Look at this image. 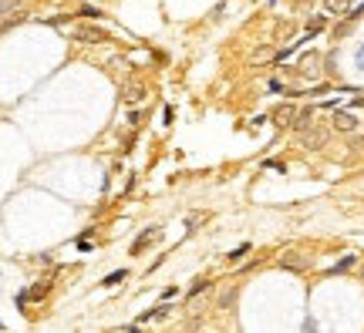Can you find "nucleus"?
<instances>
[{"mask_svg": "<svg viewBox=\"0 0 364 333\" xmlns=\"http://www.w3.org/2000/svg\"><path fill=\"white\" fill-rule=\"evenodd\" d=\"M44 293H47V283H37V286H34V289H31V293H27V296H34V300H41V296H44Z\"/></svg>", "mask_w": 364, "mask_h": 333, "instance_id": "13", "label": "nucleus"}, {"mask_svg": "<svg viewBox=\"0 0 364 333\" xmlns=\"http://www.w3.org/2000/svg\"><path fill=\"white\" fill-rule=\"evenodd\" d=\"M263 168H273V172H284V165H280V162H273V158H270V162H263Z\"/></svg>", "mask_w": 364, "mask_h": 333, "instance_id": "14", "label": "nucleus"}, {"mask_svg": "<svg viewBox=\"0 0 364 333\" xmlns=\"http://www.w3.org/2000/svg\"><path fill=\"white\" fill-rule=\"evenodd\" d=\"M351 17H364V3L358 7V10H354V14H351Z\"/></svg>", "mask_w": 364, "mask_h": 333, "instance_id": "16", "label": "nucleus"}, {"mask_svg": "<svg viewBox=\"0 0 364 333\" xmlns=\"http://www.w3.org/2000/svg\"><path fill=\"white\" fill-rule=\"evenodd\" d=\"M354 263H358L354 256H344L341 263H334V269H331V272H344V269H351V266H354Z\"/></svg>", "mask_w": 364, "mask_h": 333, "instance_id": "8", "label": "nucleus"}, {"mask_svg": "<svg viewBox=\"0 0 364 333\" xmlns=\"http://www.w3.org/2000/svg\"><path fill=\"white\" fill-rule=\"evenodd\" d=\"M81 17H88V20H98V17H101V10H95V7H81Z\"/></svg>", "mask_w": 364, "mask_h": 333, "instance_id": "12", "label": "nucleus"}, {"mask_svg": "<svg viewBox=\"0 0 364 333\" xmlns=\"http://www.w3.org/2000/svg\"><path fill=\"white\" fill-rule=\"evenodd\" d=\"M354 58H358V64L364 67V44H361V47H358V54H354Z\"/></svg>", "mask_w": 364, "mask_h": 333, "instance_id": "15", "label": "nucleus"}, {"mask_svg": "<svg viewBox=\"0 0 364 333\" xmlns=\"http://www.w3.org/2000/svg\"><path fill=\"white\" fill-rule=\"evenodd\" d=\"M246 253H250V242H243V246H236V249H233V253H229L226 259H229V263H239V259H243Z\"/></svg>", "mask_w": 364, "mask_h": 333, "instance_id": "7", "label": "nucleus"}, {"mask_svg": "<svg viewBox=\"0 0 364 333\" xmlns=\"http://www.w3.org/2000/svg\"><path fill=\"white\" fill-rule=\"evenodd\" d=\"M74 34H78L81 41H88V44H98V41H108V37H105V30H95V27H78Z\"/></svg>", "mask_w": 364, "mask_h": 333, "instance_id": "3", "label": "nucleus"}, {"mask_svg": "<svg viewBox=\"0 0 364 333\" xmlns=\"http://www.w3.org/2000/svg\"><path fill=\"white\" fill-rule=\"evenodd\" d=\"M327 14H348L351 10V0H324Z\"/></svg>", "mask_w": 364, "mask_h": 333, "instance_id": "4", "label": "nucleus"}, {"mask_svg": "<svg viewBox=\"0 0 364 333\" xmlns=\"http://www.w3.org/2000/svg\"><path fill=\"white\" fill-rule=\"evenodd\" d=\"M0 7H3V0H0Z\"/></svg>", "mask_w": 364, "mask_h": 333, "instance_id": "18", "label": "nucleus"}, {"mask_svg": "<svg viewBox=\"0 0 364 333\" xmlns=\"http://www.w3.org/2000/svg\"><path fill=\"white\" fill-rule=\"evenodd\" d=\"M354 108H364V98H354Z\"/></svg>", "mask_w": 364, "mask_h": 333, "instance_id": "17", "label": "nucleus"}, {"mask_svg": "<svg viewBox=\"0 0 364 333\" xmlns=\"http://www.w3.org/2000/svg\"><path fill=\"white\" fill-rule=\"evenodd\" d=\"M155 236H158V232H155V226H152V229H145V232H142V236H139V239L132 242V256H139V253H145V246H148V242H152V239H155Z\"/></svg>", "mask_w": 364, "mask_h": 333, "instance_id": "2", "label": "nucleus"}, {"mask_svg": "<svg viewBox=\"0 0 364 333\" xmlns=\"http://www.w3.org/2000/svg\"><path fill=\"white\" fill-rule=\"evenodd\" d=\"M169 310H172V306H155V310H145V313L139 317V323H148V320H162Z\"/></svg>", "mask_w": 364, "mask_h": 333, "instance_id": "5", "label": "nucleus"}, {"mask_svg": "<svg viewBox=\"0 0 364 333\" xmlns=\"http://www.w3.org/2000/svg\"><path fill=\"white\" fill-rule=\"evenodd\" d=\"M125 276H128V269H115V272H108V276L101 279V286H118Z\"/></svg>", "mask_w": 364, "mask_h": 333, "instance_id": "6", "label": "nucleus"}, {"mask_svg": "<svg viewBox=\"0 0 364 333\" xmlns=\"http://www.w3.org/2000/svg\"><path fill=\"white\" fill-rule=\"evenodd\" d=\"M206 286H209V279H196V283L189 286V296H199V293H203Z\"/></svg>", "mask_w": 364, "mask_h": 333, "instance_id": "9", "label": "nucleus"}, {"mask_svg": "<svg viewBox=\"0 0 364 333\" xmlns=\"http://www.w3.org/2000/svg\"><path fill=\"white\" fill-rule=\"evenodd\" d=\"M307 27H310V34H317L320 27H327V17H314V20H310Z\"/></svg>", "mask_w": 364, "mask_h": 333, "instance_id": "11", "label": "nucleus"}, {"mask_svg": "<svg viewBox=\"0 0 364 333\" xmlns=\"http://www.w3.org/2000/svg\"><path fill=\"white\" fill-rule=\"evenodd\" d=\"M334 128H337V132H354V128H358V118H354L351 111L341 108V111L334 115Z\"/></svg>", "mask_w": 364, "mask_h": 333, "instance_id": "1", "label": "nucleus"}, {"mask_svg": "<svg viewBox=\"0 0 364 333\" xmlns=\"http://www.w3.org/2000/svg\"><path fill=\"white\" fill-rule=\"evenodd\" d=\"M273 118H297V111H293L290 105H284V108H277V111H273Z\"/></svg>", "mask_w": 364, "mask_h": 333, "instance_id": "10", "label": "nucleus"}]
</instances>
